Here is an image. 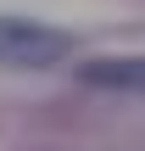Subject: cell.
I'll list each match as a JSON object with an SVG mask.
<instances>
[{
    "label": "cell",
    "mask_w": 145,
    "mask_h": 151,
    "mask_svg": "<svg viewBox=\"0 0 145 151\" xmlns=\"http://www.w3.org/2000/svg\"><path fill=\"white\" fill-rule=\"evenodd\" d=\"M73 56V34L50 28V22H34V17H0V67H56Z\"/></svg>",
    "instance_id": "6da1fadb"
}]
</instances>
